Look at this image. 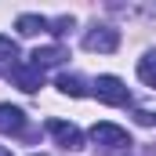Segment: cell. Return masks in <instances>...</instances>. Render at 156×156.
Returning <instances> with one entry per match:
<instances>
[{"mask_svg": "<svg viewBox=\"0 0 156 156\" xmlns=\"http://www.w3.org/2000/svg\"><path fill=\"white\" fill-rule=\"evenodd\" d=\"M47 134H51L62 149H69V153L83 149V131L73 127V123H66V120H47Z\"/></svg>", "mask_w": 156, "mask_h": 156, "instance_id": "5", "label": "cell"}, {"mask_svg": "<svg viewBox=\"0 0 156 156\" xmlns=\"http://www.w3.org/2000/svg\"><path fill=\"white\" fill-rule=\"evenodd\" d=\"M91 142L102 149H131V134L116 123H94L91 127Z\"/></svg>", "mask_w": 156, "mask_h": 156, "instance_id": "3", "label": "cell"}, {"mask_svg": "<svg viewBox=\"0 0 156 156\" xmlns=\"http://www.w3.org/2000/svg\"><path fill=\"white\" fill-rule=\"evenodd\" d=\"M0 134H26V113L18 105H0Z\"/></svg>", "mask_w": 156, "mask_h": 156, "instance_id": "6", "label": "cell"}, {"mask_svg": "<svg viewBox=\"0 0 156 156\" xmlns=\"http://www.w3.org/2000/svg\"><path fill=\"white\" fill-rule=\"evenodd\" d=\"M47 18L44 15H18V22H15V29L22 33V37H37V33H47Z\"/></svg>", "mask_w": 156, "mask_h": 156, "instance_id": "8", "label": "cell"}, {"mask_svg": "<svg viewBox=\"0 0 156 156\" xmlns=\"http://www.w3.org/2000/svg\"><path fill=\"white\" fill-rule=\"evenodd\" d=\"M69 58V51L66 47H58V44H51V47H37L33 55H29V62L37 66V69H51V66H62Z\"/></svg>", "mask_w": 156, "mask_h": 156, "instance_id": "7", "label": "cell"}, {"mask_svg": "<svg viewBox=\"0 0 156 156\" xmlns=\"http://www.w3.org/2000/svg\"><path fill=\"white\" fill-rule=\"evenodd\" d=\"M11 58H18L15 40H11V37H0V62H11Z\"/></svg>", "mask_w": 156, "mask_h": 156, "instance_id": "11", "label": "cell"}, {"mask_svg": "<svg viewBox=\"0 0 156 156\" xmlns=\"http://www.w3.org/2000/svg\"><path fill=\"white\" fill-rule=\"evenodd\" d=\"M134 120H138L142 127H149V123H156V113H149V109H138V113H134Z\"/></svg>", "mask_w": 156, "mask_h": 156, "instance_id": "13", "label": "cell"}, {"mask_svg": "<svg viewBox=\"0 0 156 156\" xmlns=\"http://www.w3.org/2000/svg\"><path fill=\"white\" fill-rule=\"evenodd\" d=\"M58 91L62 94H73V98H83V94H91V87H87V80L83 76H58Z\"/></svg>", "mask_w": 156, "mask_h": 156, "instance_id": "9", "label": "cell"}, {"mask_svg": "<svg viewBox=\"0 0 156 156\" xmlns=\"http://www.w3.org/2000/svg\"><path fill=\"white\" fill-rule=\"evenodd\" d=\"M145 156H156V145H149V149H145Z\"/></svg>", "mask_w": 156, "mask_h": 156, "instance_id": "16", "label": "cell"}, {"mask_svg": "<svg viewBox=\"0 0 156 156\" xmlns=\"http://www.w3.org/2000/svg\"><path fill=\"white\" fill-rule=\"evenodd\" d=\"M33 156H44V153H33Z\"/></svg>", "mask_w": 156, "mask_h": 156, "instance_id": "17", "label": "cell"}, {"mask_svg": "<svg viewBox=\"0 0 156 156\" xmlns=\"http://www.w3.org/2000/svg\"><path fill=\"white\" fill-rule=\"evenodd\" d=\"M69 29H73V18H55V22L47 26V33H55V37H66Z\"/></svg>", "mask_w": 156, "mask_h": 156, "instance_id": "12", "label": "cell"}, {"mask_svg": "<svg viewBox=\"0 0 156 156\" xmlns=\"http://www.w3.org/2000/svg\"><path fill=\"white\" fill-rule=\"evenodd\" d=\"M0 156H15V153H11V149H4V145H0Z\"/></svg>", "mask_w": 156, "mask_h": 156, "instance_id": "15", "label": "cell"}, {"mask_svg": "<svg viewBox=\"0 0 156 156\" xmlns=\"http://www.w3.org/2000/svg\"><path fill=\"white\" fill-rule=\"evenodd\" d=\"M138 80L145 87H156V51H145L138 58Z\"/></svg>", "mask_w": 156, "mask_h": 156, "instance_id": "10", "label": "cell"}, {"mask_svg": "<svg viewBox=\"0 0 156 156\" xmlns=\"http://www.w3.org/2000/svg\"><path fill=\"white\" fill-rule=\"evenodd\" d=\"M83 47H87V51H98V55H113L120 47V33L113 26H91V29L83 33Z\"/></svg>", "mask_w": 156, "mask_h": 156, "instance_id": "2", "label": "cell"}, {"mask_svg": "<svg viewBox=\"0 0 156 156\" xmlns=\"http://www.w3.org/2000/svg\"><path fill=\"white\" fill-rule=\"evenodd\" d=\"M91 94H98V102H105V105H127L131 102V91L120 76H98L91 83Z\"/></svg>", "mask_w": 156, "mask_h": 156, "instance_id": "1", "label": "cell"}, {"mask_svg": "<svg viewBox=\"0 0 156 156\" xmlns=\"http://www.w3.org/2000/svg\"><path fill=\"white\" fill-rule=\"evenodd\" d=\"M7 76H11L15 87H22V91H40L44 87V69H37L33 62H11Z\"/></svg>", "mask_w": 156, "mask_h": 156, "instance_id": "4", "label": "cell"}, {"mask_svg": "<svg viewBox=\"0 0 156 156\" xmlns=\"http://www.w3.org/2000/svg\"><path fill=\"white\" fill-rule=\"evenodd\" d=\"M98 156H131V149H102Z\"/></svg>", "mask_w": 156, "mask_h": 156, "instance_id": "14", "label": "cell"}]
</instances>
